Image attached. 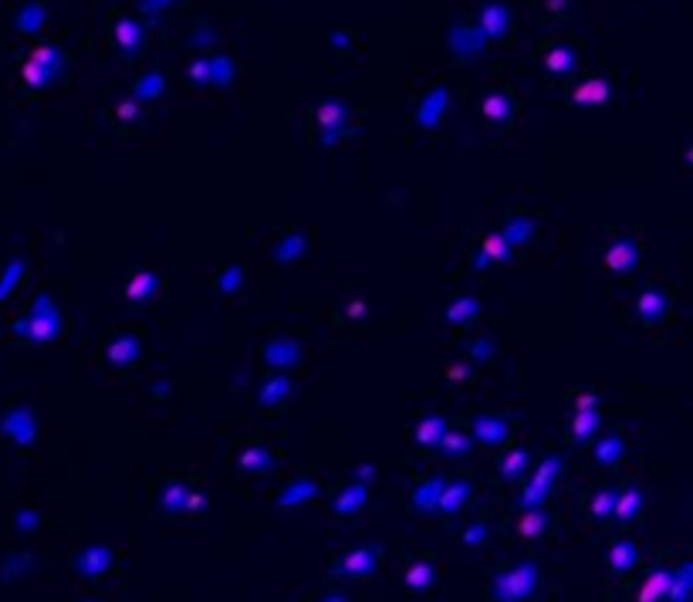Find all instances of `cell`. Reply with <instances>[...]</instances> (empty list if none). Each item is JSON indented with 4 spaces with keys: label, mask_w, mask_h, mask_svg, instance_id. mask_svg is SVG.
Listing matches in <instances>:
<instances>
[{
    "label": "cell",
    "mask_w": 693,
    "mask_h": 602,
    "mask_svg": "<svg viewBox=\"0 0 693 602\" xmlns=\"http://www.w3.org/2000/svg\"><path fill=\"white\" fill-rule=\"evenodd\" d=\"M535 582H538V568H535V565H527V562L514 565L507 576L497 578L494 596H497V602H521L535 592Z\"/></svg>",
    "instance_id": "6da1fadb"
},
{
    "label": "cell",
    "mask_w": 693,
    "mask_h": 602,
    "mask_svg": "<svg viewBox=\"0 0 693 602\" xmlns=\"http://www.w3.org/2000/svg\"><path fill=\"white\" fill-rule=\"evenodd\" d=\"M514 112H517V102H514L511 89L490 91V95H484V102H480V116L487 119V122H494V126H511Z\"/></svg>",
    "instance_id": "7a4b0ae2"
},
{
    "label": "cell",
    "mask_w": 693,
    "mask_h": 602,
    "mask_svg": "<svg viewBox=\"0 0 693 602\" xmlns=\"http://www.w3.org/2000/svg\"><path fill=\"white\" fill-rule=\"evenodd\" d=\"M609 95H612L609 81H602V78H585V81H578L575 89H572V102L575 105H602V102H609Z\"/></svg>",
    "instance_id": "3957f363"
},
{
    "label": "cell",
    "mask_w": 693,
    "mask_h": 602,
    "mask_svg": "<svg viewBox=\"0 0 693 602\" xmlns=\"http://www.w3.org/2000/svg\"><path fill=\"white\" fill-rule=\"evenodd\" d=\"M669 582H673V576L663 572V568L649 572L646 582L636 589V602H663V599H667V592H669Z\"/></svg>",
    "instance_id": "277c9868"
},
{
    "label": "cell",
    "mask_w": 693,
    "mask_h": 602,
    "mask_svg": "<svg viewBox=\"0 0 693 602\" xmlns=\"http://www.w3.org/2000/svg\"><path fill=\"white\" fill-rule=\"evenodd\" d=\"M507 27H511V14L504 11L501 4H487V7L480 11V31H484L487 38H504Z\"/></svg>",
    "instance_id": "5b68a950"
},
{
    "label": "cell",
    "mask_w": 693,
    "mask_h": 602,
    "mask_svg": "<svg viewBox=\"0 0 693 602\" xmlns=\"http://www.w3.org/2000/svg\"><path fill=\"white\" fill-rule=\"evenodd\" d=\"M375 568V555L373 551H352V555H345V558H338V572L342 576H352V578H359V576H369Z\"/></svg>",
    "instance_id": "8992f818"
},
{
    "label": "cell",
    "mask_w": 693,
    "mask_h": 602,
    "mask_svg": "<svg viewBox=\"0 0 693 602\" xmlns=\"http://www.w3.org/2000/svg\"><path fill=\"white\" fill-rule=\"evenodd\" d=\"M636 548H632L629 541H616L612 548H609V565H612V572H619V576H626L632 565H636Z\"/></svg>",
    "instance_id": "52a82bcc"
},
{
    "label": "cell",
    "mask_w": 693,
    "mask_h": 602,
    "mask_svg": "<svg viewBox=\"0 0 693 602\" xmlns=\"http://www.w3.org/2000/svg\"><path fill=\"white\" fill-rule=\"evenodd\" d=\"M545 64L552 68L555 75H568V71L575 68V54H572V48L552 44V48H545Z\"/></svg>",
    "instance_id": "ba28073f"
},
{
    "label": "cell",
    "mask_w": 693,
    "mask_h": 602,
    "mask_svg": "<svg viewBox=\"0 0 693 602\" xmlns=\"http://www.w3.org/2000/svg\"><path fill=\"white\" fill-rule=\"evenodd\" d=\"M639 504H642V494H639V487H629L622 498H616V511H612V518L616 521H632L636 518V511H639Z\"/></svg>",
    "instance_id": "9c48e42d"
},
{
    "label": "cell",
    "mask_w": 693,
    "mask_h": 602,
    "mask_svg": "<svg viewBox=\"0 0 693 602\" xmlns=\"http://www.w3.org/2000/svg\"><path fill=\"white\" fill-rule=\"evenodd\" d=\"M116 41H118V48L126 54H132L136 48H139V41H142V31L132 21H118L116 24Z\"/></svg>",
    "instance_id": "30bf717a"
},
{
    "label": "cell",
    "mask_w": 693,
    "mask_h": 602,
    "mask_svg": "<svg viewBox=\"0 0 693 602\" xmlns=\"http://www.w3.org/2000/svg\"><path fill=\"white\" fill-rule=\"evenodd\" d=\"M589 511H592L595 521H609L612 511H616V494H612V491H599V494L589 501Z\"/></svg>",
    "instance_id": "8fae6325"
},
{
    "label": "cell",
    "mask_w": 693,
    "mask_h": 602,
    "mask_svg": "<svg viewBox=\"0 0 693 602\" xmlns=\"http://www.w3.org/2000/svg\"><path fill=\"white\" fill-rule=\"evenodd\" d=\"M440 109H443V89H437L423 105H420V122H423V126H433V122L440 119Z\"/></svg>",
    "instance_id": "7c38bea8"
},
{
    "label": "cell",
    "mask_w": 693,
    "mask_h": 602,
    "mask_svg": "<svg viewBox=\"0 0 693 602\" xmlns=\"http://www.w3.org/2000/svg\"><path fill=\"white\" fill-rule=\"evenodd\" d=\"M430 582H433V565L420 562V565H413L410 572H406V586H410V589H416V592L426 589Z\"/></svg>",
    "instance_id": "4fadbf2b"
},
{
    "label": "cell",
    "mask_w": 693,
    "mask_h": 602,
    "mask_svg": "<svg viewBox=\"0 0 693 602\" xmlns=\"http://www.w3.org/2000/svg\"><path fill=\"white\" fill-rule=\"evenodd\" d=\"M545 531V514L541 511H527L521 521H517V535L521 538H535V535H541Z\"/></svg>",
    "instance_id": "5bb4252c"
},
{
    "label": "cell",
    "mask_w": 693,
    "mask_h": 602,
    "mask_svg": "<svg viewBox=\"0 0 693 602\" xmlns=\"http://www.w3.org/2000/svg\"><path fill=\"white\" fill-rule=\"evenodd\" d=\"M342 116H345V112H342V105H335V102H325V105L315 109V122H318V126H338Z\"/></svg>",
    "instance_id": "9a60e30c"
},
{
    "label": "cell",
    "mask_w": 693,
    "mask_h": 602,
    "mask_svg": "<svg viewBox=\"0 0 693 602\" xmlns=\"http://www.w3.org/2000/svg\"><path fill=\"white\" fill-rule=\"evenodd\" d=\"M619 457H622V443H619V440H605L602 447L595 450V461L602 463V467H612V463H619Z\"/></svg>",
    "instance_id": "2e32d148"
},
{
    "label": "cell",
    "mask_w": 693,
    "mask_h": 602,
    "mask_svg": "<svg viewBox=\"0 0 693 602\" xmlns=\"http://www.w3.org/2000/svg\"><path fill=\"white\" fill-rule=\"evenodd\" d=\"M525 463H527V453H525V450H514L511 457H504V461H501V477L521 474V471H525Z\"/></svg>",
    "instance_id": "e0dca14e"
},
{
    "label": "cell",
    "mask_w": 693,
    "mask_h": 602,
    "mask_svg": "<svg viewBox=\"0 0 693 602\" xmlns=\"http://www.w3.org/2000/svg\"><path fill=\"white\" fill-rule=\"evenodd\" d=\"M477 433H480L484 443H497V440H504L507 426H504V423H480V426H477Z\"/></svg>",
    "instance_id": "ac0fdd59"
},
{
    "label": "cell",
    "mask_w": 693,
    "mask_h": 602,
    "mask_svg": "<svg viewBox=\"0 0 693 602\" xmlns=\"http://www.w3.org/2000/svg\"><path fill=\"white\" fill-rule=\"evenodd\" d=\"M163 91V78L159 75H146L139 81V89H136V95H142V99H156Z\"/></svg>",
    "instance_id": "d6986e66"
},
{
    "label": "cell",
    "mask_w": 693,
    "mask_h": 602,
    "mask_svg": "<svg viewBox=\"0 0 693 602\" xmlns=\"http://www.w3.org/2000/svg\"><path fill=\"white\" fill-rule=\"evenodd\" d=\"M463 498H467V484H453V487H447V494H443V508H447V511H457Z\"/></svg>",
    "instance_id": "ffe728a7"
},
{
    "label": "cell",
    "mask_w": 693,
    "mask_h": 602,
    "mask_svg": "<svg viewBox=\"0 0 693 602\" xmlns=\"http://www.w3.org/2000/svg\"><path fill=\"white\" fill-rule=\"evenodd\" d=\"M440 430H443L440 420H426L423 426H420V436H416V440H420V443H433V440H440Z\"/></svg>",
    "instance_id": "44dd1931"
},
{
    "label": "cell",
    "mask_w": 693,
    "mask_h": 602,
    "mask_svg": "<svg viewBox=\"0 0 693 602\" xmlns=\"http://www.w3.org/2000/svg\"><path fill=\"white\" fill-rule=\"evenodd\" d=\"M443 450H453V453H463V440H460V433H450L447 440H443Z\"/></svg>",
    "instance_id": "7402d4cb"
},
{
    "label": "cell",
    "mask_w": 693,
    "mask_h": 602,
    "mask_svg": "<svg viewBox=\"0 0 693 602\" xmlns=\"http://www.w3.org/2000/svg\"><path fill=\"white\" fill-rule=\"evenodd\" d=\"M118 116H122V119H136V105L122 102V105H118Z\"/></svg>",
    "instance_id": "603a6c76"
}]
</instances>
